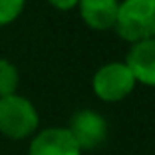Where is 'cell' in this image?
<instances>
[{"label":"cell","instance_id":"obj_5","mask_svg":"<svg viewBox=\"0 0 155 155\" xmlns=\"http://www.w3.org/2000/svg\"><path fill=\"white\" fill-rule=\"evenodd\" d=\"M28 155H82L68 127H46L32 135Z\"/></svg>","mask_w":155,"mask_h":155},{"label":"cell","instance_id":"obj_1","mask_svg":"<svg viewBox=\"0 0 155 155\" xmlns=\"http://www.w3.org/2000/svg\"><path fill=\"white\" fill-rule=\"evenodd\" d=\"M114 30L129 46L155 38V0H119Z\"/></svg>","mask_w":155,"mask_h":155},{"label":"cell","instance_id":"obj_4","mask_svg":"<svg viewBox=\"0 0 155 155\" xmlns=\"http://www.w3.org/2000/svg\"><path fill=\"white\" fill-rule=\"evenodd\" d=\"M68 131L82 151H94L107 139V121L100 111L84 107L70 117Z\"/></svg>","mask_w":155,"mask_h":155},{"label":"cell","instance_id":"obj_9","mask_svg":"<svg viewBox=\"0 0 155 155\" xmlns=\"http://www.w3.org/2000/svg\"><path fill=\"white\" fill-rule=\"evenodd\" d=\"M26 8V0H0V28L10 26L20 18Z\"/></svg>","mask_w":155,"mask_h":155},{"label":"cell","instance_id":"obj_6","mask_svg":"<svg viewBox=\"0 0 155 155\" xmlns=\"http://www.w3.org/2000/svg\"><path fill=\"white\" fill-rule=\"evenodd\" d=\"M123 62L131 70L137 84L155 87V38L133 44Z\"/></svg>","mask_w":155,"mask_h":155},{"label":"cell","instance_id":"obj_8","mask_svg":"<svg viewBox=\"0 0 155 155\" xmlns=\"http://www.w3.org/2000/svg\"><path fill=\"white\" fill-rule=\"evenodd\" d=\"M20 84V72L14 62L6 58H0V97L18 94Z\"/></svg>","mask_w":155,"mask_h":155},{"label":"cell","instance_id":"obj_2","mask_svg":"<svg viewBox=\"0 0 155 155\" xmlns=\"http://www.w3.org/2000/svg\"><path fill=\"white\" fill-rule=\"evenodd\" d=\"M40 127V114L26 96L12 94L0 97V135L12 141L32 137Z\"/></svg>","mask_w":155,"mask_h":155},{"label":"cell","instance_id":"obj_3","mask_svg":"<svg viewBox=\"0 0 155 155\" xmlns=\"http://www.w3.org/2000/svg\"><path fill=\"white\" fill-rule=\"evenodd\" d=\"M137 82L133 78L131 70L127 68L125 62H105L104 66L96 70L91 78V90L96 94L97 100L105 104H117L135 90Z\"/></svg>","mask_w":155,"mask_h":155},{"label":"cell","instance_id":"obj_10","mask_svg":"<svg viewBox=\"0 0 155 155\" xmlns=\"http://www.w3.org/2000/svg\"><path fill=\"white\" fill-rule=\"evenodd\" d=\"M78 2L80 0H48V4L54 10H60V12H72V10H76Z\"/></svg>","mask_w":155,"mask_h":155},{"label":"cell","instance_id":"obj_7","mask_svg":"<svg viewBox=\"0 0 155 155\" xmlns=\"http://www.w3.org/2000/svg\"><path fill=\"white\" fill-rule=\"evenodd\" d=\"M119 0H80L78 12L80 18L91 30H114L115 16H117Z\"/></svg>","mask_w":155,"mask_h":155}]
</instances>
